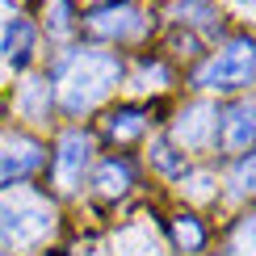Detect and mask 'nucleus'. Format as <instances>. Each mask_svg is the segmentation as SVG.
Instances as JSON below:
<instances>
[{
    "instance_id": "1",
    "label": "nucleus",
    "mask_w": 256,
    "mask_h": 256,
    "mask_svg": "<svg viewBox=\"0 0 256 256\" xmlns=\"http://www.w3.org/2000/svg\"><path fill=\"white\" fill-rule=\"evenodd\" d=\"M118 76H122L118 55H110V50H80V55L59 72V97H63V105H68L72 114L92 110V105L118 84Z\"/></svg>"
},
{
    "instance_id": "20",
    "label": "nucleus",
    "mask_w": 256,
    "mask_h": 256,
    "mask_svg": "<svg viewBox=\"0 0 256 256\" xmlns=\"http://www.w3.org/2000/svg\"><path fill=\"white\" fill-rule=\"evenodd\" d=\"M210 185H214V176H206V172H198V176H189V198H210Z\"/></svg>"
},
{
    "instance_id": "8",
    "label": "nucleus",
    "mask_w": 256,
    "mask_h": 256,
    "mask_svg": "<svg viewBox=\"0 0 256 256\" xmlns=\"http://www.w3.org/2000/svg\"><path fill=\"white\" fill-rule=\"evenodd\" d=\"M218 138L227 152H244L256 143V105H236V110L222 114L218 122Z\"/></svg>"
},
{
    "instance_id": "2",
    "label": "nucleus",
    "mask_w": 256,
    "mask_h": 256,
    "mask_svg": "<svg viewBox=\"0 0 256 256\" xmlns=\"http://www.w3.org/2000/svg\"><path fill=\"white\" fill-rule=\"evenodd\" d=\"M55 231V206L30 189L0 194V244L4 248H38Z\"/></svg>"
},
{
    "instance_id": "15",
    "label": "nucleus",
    "mask_w": 256,
    "mask_h": 256,
    "mask_svg": "<svg viewBox=\"0 0 256 256\" xmlns=\"http://www.w3.org/2000/svg\"><path fill=\"white\" fill-rule=\"evenodd\" d=\"M152 164L160 168V172H172V176H176V172H185V160H180L168 143H156V147H152Z\"/></svg>"
},
{
    "instance_id": "18",
    "label": "nucleus",
    "mask_w": 256,
    "mask_h": 256,
    "mask_svg": "<svg viewBox=\"0 0 256 256\" xmlns=\"http://www.w3.org/2000/svg\"><path fill=\"white\" fill-rule=\"evenodd\" d=\"M176 17L194 21V26H210V4L206 0H185V4H176Z\"/></svg>"
},
{
    "instance_id": "10",
    "label": "nucleus",
    "mask_w": 256,
    "mask_h": 256,
    "mask_svg": "<svg viewBox=\"0 0 256 256\" xmlns=\"http://www.w3.org/2000/svg\"><path fill=\"white\" fill-rule=\"evenodd\" d=\"M92 185H97L101 198H122L126 189H130V164L126 160H105V164L97 168V176H92Z\"/></svg>"
},
{
    "instance_id": "16",
    "label": "nucleus",
    "mask_w": 256,
    "mask_h": 256,
    "mask_svg": "<svg viewBox=\"0 0 256 256\" xmlns=\"http://www.w3.org/2000/svg\"><path fill=\"white\" fill-rule=\"evenodd\" d=\"M236 256H256V214L240 222V231H236Z\"/></svg>"
},
{
    "instance_id": "12",
    "label": "nucleus",
    "mask_w": 256,
    "mask_h": 256,
    "mask_svg": "<svg viewBox=\"0 0 256 256\" xmlns=\"http://www.w3.org/2000/svg\"><path fill=\"white\" fill-rule=\"evenodd\" d=\"M143 126H147L143 110H118V114H110V118H105V130H110V138H118V143L138 138V134H143Z\"/></svg>"
},
{
    "instance_id": "6",
    "label": "nucleus",
    "mask_w": 256,
    "mask_h": 256,
    "mask_svg": "<svg viewBox=\"0 0 256 256\" xmlns=\"http://www.w3.org/2000/svg\"><path fill=\"white\" fill-rule=\"evenodd\" d=\"M92 156V138L84 130H68L59 138V152H55V176L59 189H76V180L84 176V164Z\"/></svg>"
},
{
    "instance_id": "3",
    "label": "nucleus",
    "mask_w": 256,
    "mask_h": 256,
    "mask_svg": "<svg viewBox=\"0 0 256 256\" xmlns=\"http://www.w3.org/2000/svg\"><path fill=\"white\" fill-rule=\"evenodd\" d=\"M252 76H256V42L252 38H236L231 46H222L218 55L198 72V84H202V88L227 92V88L248 84Z\"/></svg>"
},
{
    "instance_id": "19",
    "label": "nucleus",
    "mask_w": 256,
    "mask_h": 256,
    "mask_svg": "<svg viewBox=\"0 0 256 256\" xmlns=\"http://www.w3.org/2000/svg\"><path fill=\"white\" fill-rule=\"evenodd\" d=\"M164 80H168V72L160 68V63H143V68H138V84H134V88H164Z\"/></svg>"
},
{
    "instance_id": "13",
    "label": "nucleus",
    "mask_w": 256,
    "mask_h": 256,
    "mask_svg": "<svg viewBox=\"0 0 256 256\" xmlns=\"http://www.w3.org/2000/svg\"><path fill=\"white\" fill-rule=\"evenodd\" d=\"M172 240L180 252H202V244H206V227L194 218V214H180L172 218Z\"/></svg>"
},
{
    "instance_id": "21",
    "label": "nucleus",
    "mask_w": 256,
    "mask_h": 256,
    "mask_svg": "<svg viewBox=\"0 0 256 256\" xmlns=\"http://www.w3.org/2000/svg\"><path fill=\"white\" fill-rule=\"evenodd\" d=\"M244 4H256V0H244Z\"/></svg>"
},
{
    "instance_id": "7",
    "label": "nucleus",
    "mask_w": 256,
    "mask_h": 256,
    "mask_svg": "<svg viewBox=\"0 0 256 256\" xmlns=\"http://www.w3.org/2000/svg\"><path fill=\"white\" fill-rule=\"evenodd\" d=\"M172 134H176L180 147H206L210 138L218 134V110H214V105H206V101L189 105V110L176 118V130Z\"/></svg>"
},
{
    "instance_id": "5",
    "label": "nucleus",
    "mask_w": 256,
    "mask_h": 256,
    "mask_svg": "<svg viewBox=\"0 0 256 256\" xmlns=\"http://www.w3.org/2000/svg\"><path fill=\"white\" fill-rule=\"evenodd\" d=\"M38 164H42V147L34 138H21V134L0 138V185H13V180L30 176Z\"/></svg>"
},
{
    "instance_id": "9",
    "label": "nucleus",
    "mask_w": 256,
    "mask_h": 256,
    "mask_svg": "<svg viewBox=\"0 0 256 256\" xmlns=\"http://www.w3.org/2000/svg\"><path fill=\"white\" fill-rule=\"evenodd\" d=\"M0 50H4L8 63H30V55H34V26H30L26 17H13L4 26V38H0Z\"/></svg>"
},
{
    "instance_id": "4",
    "label": "nucleus",
    "mask_w": 256,
    "mask_h": 256,
    "mask_svg": "<svg viewBox=\"0 0 256 256\" xmlns=\"http://www.w3.org/2000/svg\"><path fill=\"white\" fill-rule=\"evenodd\" d=\"M84 30L92 38H134L143 34V13H138L134 0H114V4H101L84 17Z\"/></svg>"
},
{
    "instance_id": "17",
    "label": "nucleus",
    "mask_w": 256,
    "mask_h": 256,
    "mask_svg": "<svg viewBox=\"0 0 256 256\" xmlns=\"http://www.w3.org/2000/svg\"><path fill=\"white\" fill-rule=\"evenodd\" d=\"M50 13H55V21H50V34H55V38H68L72 26H76V21H72V4H68V0H55V4H50Z\"/></svg>"
},
{
    "instance_id": "11",
    "label": "nucleus",
    "mask_w": 256,
    "mask_h": 256,
    "mask_svg": "<svg viewBox=\"0 0 256 256\" xmlns=\"http://www.w3.org/2000/svg\"><path fill=\"white\" fill-rule=\"evenodd\" d=\"M17 110L26 114V118L42 122V118H46V110H50V84L46 80H26V84H21V92H17Z\"/></svg>"
},
{
    "instance_id": "14",
    "label": "nucleus",
    "mask_w": 256,
    "mask_h": 256,
    "mask_svg": "<svg viewBox=\"0 0 256 256\" xmlns=\"http://www.w3.org/2000/svg\"><path fill=\"white\" fill-rule=\"evenodd\" d=\"M231 185H236V194H256V152H252L248 160H240V164H236Z\"/></svg>"
}]
</instances>
